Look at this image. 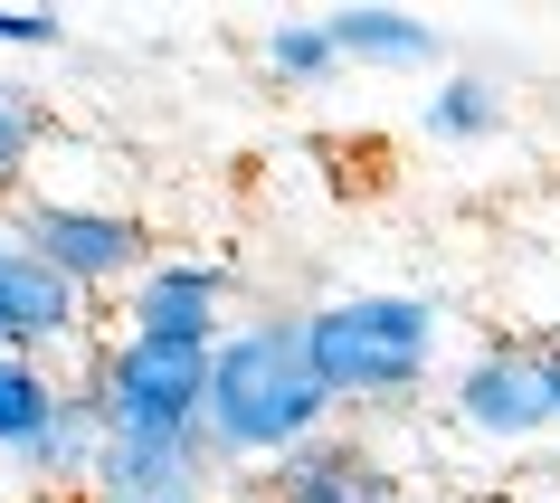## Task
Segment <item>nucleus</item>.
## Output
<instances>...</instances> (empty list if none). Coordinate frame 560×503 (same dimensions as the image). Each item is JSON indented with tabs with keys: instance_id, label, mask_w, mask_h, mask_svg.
I'll list each match as a JSON object with an SVG mask.
<instances>
[{
	"instance_id": "nucleus-1",
	"label": "nucleus",
	"mask_w": 560,
	"mask_h": 503,
	"mask_svg": "<svg viewBox=\"0 0 560 503\" xmlns=\"http://www.w3.org/2000/svg\"><path fill=\"white\" fill-rule=\"evenodd\" d=\"M332 389L314 371V342H304V314H247L229 324V342L209 352V399H200V428L219 446V466H285L295 446L332 437Z\"/></svg>"
},
{
	"instance_id": "nucleus-2",
	"label": "nucleus",
	"mask_w": 560,
	"mask_h": 503,
	"mask_svg": "<svg viewBox=\"0 0 560 503\" xmlns=\"http://www.w3.org/2000/svg\"><path fill=\"white\" fill-rule=\"evenodd\" d=\"M304 342H314L332 409H409L438 381L446 314L428 295H332L304 304Z\"/></svg>"
},
{
	"instance_id": "nucleus-3",
	"label": "nucleus",
	"mask_w": 560,
	"mask_h": 503,
	"mask_svg": "<svg viewBox=\"0 0 560 503\" xmlns=\"http://www.w3.org/2000/svg\"><path fill=\"white\" fill-rule=\"evenodd\" d=\"M0 229L20 237V247H38L48 267L77 285V295H133L152 276V229L133 219V209L115 200H10V219Z\"/></svg>"
},
{
	"instance_id": "nucleus-4",
	"label": "nucleus",
	"mask_w": 560,
	"mask_h": 503,
	"mask_svg": "<svg viewBox=\"0 0 560 503\" xmlns=\"http://www.w3.org/2000/svg\"><path fill=\"white\" fill-rule=\"evenodd\" d=\"M77 381L95 389L105 437H209V428H200L209 352H172V342H133V332H115Z\"/></svg>"
},
{
	"instance_id": "nucleus-5",
	"label": "nucleus",
	"mask_w": 560,
	"mask_h": 503,
	"mask_svg": "<svg viewBox=\"0 0 560 503\" xmlns=\"http://www.w3.org/2000/svg\"><path fill=\"white\" fill-rule=\"evenodd\" d=\"M0 352L20 361H48V371H86L105 342H95V295H77L38 247H20V237L0 229Z\"/></svg>"
},
{
	"instance_id": "nucleus-6",
	"label": "nucleus",
	"mask_w": 560,
	"mask_h": 503,
	"mask_svg": "<svg viewBox=\"0 0 560 503\" xmlns=\"http://www.w3.org/2000/svg\"><path fill=\"white\" fill-rule=\"evenodd\" d=\"M446 428L466 446H532L551 437V381H541V361L532 342H485V352L456 361V381H446Z\"/></svg>"
},
{
	"instance_id": "nucleus-7",
	"label": "nucleus",
	"mask_w": 560,
	"mask_h": 503,
	"mask_svg": "<svg viewBox=\"0 0 560 503\" xmlns=\"http://www.w3.org/2000/svg\"><path fill=\"white\" fill-rule=\"evenodd\" d=\"M229 295H237V276L219 257H152V276L124 295V332L172 342V352H219L229 342Z\"/></svg>"
},
{
	"instance_id": "nucleus-8",
	"label": "nucleus",
	"mask_w": 560,
	"mask_h": 503,
	"mask_svg": "<svg viewBox=\"0 0 560 503\" xmlns=\"http://www.w3.org/2000/svg\"><path fill=\"white\" fill-rule=\"evenodd\" d=\"M409 494V475L389 466L381 446H361V437H314L295 446L285 466H266V503H399Z\"/></svg>"
},
{
	"instance_id": "nucleus-9",
	"label": "nucleus",
	"mask_w": 560,
	"mask_h": 503,
	"mask_svg": "<svg viewBox=\"0 0 560 503\" xmlns=\"http://www.w3.org/2000/svg\"><path fill=\"white\" fill-rule=\"evenodd\" d=\"M342 67H428L438 58V30L409 20V10H389V0H352V10H332L324 20Z\"/></svg>"
},
{
	"instance_id": "nucleus-10",
	"label": "nucleus",
	"mask_w": 560,
	"mask_h": 503,
	"mask_svg": "<svg viewBox=\"0 0 560 503\" xmlns=\"http://www.w3.org/2000/svg\"><path fill=\"white\" fill-rule=\"evenodd\" d=\"M58 409H67V371L0 352V466H20V456L48 437V418H58Z\"/></svg>"
},
{
	"instance_id": "nucleus-11",
	"label": "nucleus",
	"mask_w": 560,
	"mask_h": 503,
	"mask_svg": "<svg viewBox=\"0 0 560 503\" xmlns=\"http://www.w3.org/2000/svg\"><path fill=\"white\" fill-rule=\"evenodd\" d=\"M503 115H513L503 86H494V77H475V67L428 95V133H438V143H485V133H503Z\"/></svg>"
},
{
	"instance_id": "nucleus-12",
	"label": "nucleus",
	"mask_w": 560,
	"mask_h": 503,
	"mask_svg": "<svg viewBox=\"0 0 560 503\" xmlns=\"http://www.w3.org/2000/svg\"><path fill=\"white\" fill-rule=\"evenodd\" d=\"M38 143H48V105H38L20 77H0V200L30 180V162H38Z\"/></svg>"
},
{
	"instance_id": "nucleus-13",
	"label": "nucleus",
	"mask_w": 560,
	"mask_h": 503,
	"mask_svg": "<svg viewBox=\"0 0 560 503\" xmlns=\"http://www.w3.org/2000/svg\"><path fill=\"white\" fill-rule=\"evenodd\" d=\"M266 67H276L285 86H332L342 48H332L324 20H276V30H266Z\"/></svg>"
},
{
	"instance_id": "nucleus-14",
	"label": "nucleus",
	"mask_w": 560,
	"mask_h": 503,
	"mask_svg": "<svg viewBox=\"0 0 560 503\" xmlns=\"http://www.w3.org/2000/svg\"><path fill=\"white\" fill-rule=\"evenodd\" d=\"M58 38H67V10H0V48H20V58L58 48Z\"/></svg>"
},
{
	"instance_id": "nucleus-15",
	"label": "nucleus",
	"mask_w": 560,
	"mask_h": 503,
	"mask_svg": "<svg viewBox=\"0 0 560 503\" xmlns=\"http://www.w3.org/2000/svg\"><path fill=\"white\" fill-rule=\"evenodd\" d=\"M532 361H541V381H551V418H560V324L532 342Z\"/></svg>"
},
{
	"instance_id": "nucleus-16",
	"label": "nucleus",
	"mask_w": 560,
	"mask_h": 503,
	"mask_svg": "<svg viewBox=\"0 0 560 503\" xmlns=\"http://www.w3.org/2000/svg\"><path fill=\"white\" fill-rule=\"evenodd\" d=\"M399 503H446V494H428V484H409V494H399Z\"/></svg>"
},
{
	"instance_id": "nucleus-17",
	"label": "nucleus",
	"mask_w": 560,
	"mask_h": 503,
	"mask_svg": "<svg viewBox=\"0 0 560 503\" xmlns=\"http://www.w3.org/2000/svg\"><path fill=\"white\" fill-rule=\"evenodd\" d=\"M0 503H10V484H0Z\"/></svg>"
},
{
	"instance_id": "nucleus-18",
	"label": "nucleus",
	"mask_w": 560,
	"mask_h": 503,
	"mask_svg": "<svg viewBox=\"0 0 560 503\" xmlns=\"http://www.w3.org/2000/svg\"><path fill=\"white\" fill-rule=\"evenodd\" d=\"M247 503H266V494H247Z\"/></svg>"
}]
</instances>
